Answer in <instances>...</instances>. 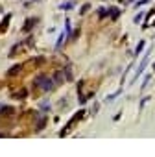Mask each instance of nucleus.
<instances>
[{"label": "nucleus", "mask_w": 155, "mask_h": 157, "mask_svg": "<svg viewBox=\"0 0 155 157\" xmlns=\"http://www.w3.org/2000/svg\"><path fill=\"white\" fill-rule=\"evenodd\" d=\"M149 52H152V50H148V54L144 55V59L141 61V65H138L137 72H135V76H133V82H137V80H138V78H141V76H142V72H144V70H146V67H148V61H149Z\"/></svg>", "instance_id": "f257e3e1"}, {"label": "nucleus", "mask_w": 155, "mask_h": 157, "mask_svg": "<svg viewBox=\"0 0 155 157\" xmlns=\"http://www.w3.org/2000/svg\"><path fill=\"white\" fill-rule=\"evenodd\" d=\"M149 80H152V74H146V76H144V82H142V85H141V89H142V91L149 85Z\"/></svg>", "instance_id": "f03ea898"}, {"label": "nucleus", "mask_w": 155, "mask_h": 157, "mask_svg": "<svg viewBox=\"0 0 155 157\" xmlns=\"http://www.w3.org/2000/svg\"><path fill=\"white\" fill-rule=\"evenodd\" d=\"M142 48H144V41H141V43L137 44V50H135V55H138V54H141V52H142Z\"/></svg>", "instance_id": "7ed1b4c3"}, {"label": "nucleus", "mask_w": 155, "mask_h": 157, "mask_svg": "<svg viewBox=\"0 0 155 157\" xmlns=\"http://www.w3.org/2000/svg\"><path fill=\"white\" fill-rule=\"evenodd\" d=\"M152 0H138L137 4H135V8H141V6H144V4H149Z\"/></svg>", "instance_id": "20e7f679"}, {"label": "nucleus", "mask_w": 155, "mask_h": 157, "mask_svg": "<svg viewBox=\"0 0 155 157\" xmlns=\"http://www.w3.org/2000/svg\"><path fill=\"white\" fill-rule=\"evenodd\" d=\"M148 100H149V96H144V98L141 100V105H138V107H141V109H144V105H146V102H148Z\"/></svg>", "instance_id": "39448f33"}, {"label": "nucleus", "mask_w": 155, "mask_h": 157, "mask_svg": "<svg viewBox=\"0 0 155 157\" xmlns=\"http://www.w3.org/2000/svg\"><path fill=\"white\" fill-rule=\"evenodd\" d=\"M141 21H142V13H138V15H137V17H135V19H133V22H135V24H138V22H141Z\"/></svg>", "instance_id": "423d86ee"}, {"label": "nucleus", "mask_w": 155, "mask_h": 157, "mask_svg": "<svg viewBox=\"0 0 155 157\" xmlns=\"http://www.w3.org/2000/svg\"><path fill=\"white\" fill-rule=\"evenodd\" d=\"M70 8H72L70 2H68V4H63V6H61V9H70Z\"/></svg>", "instance_id": "0eeeda50"}, {"label": "nucleus", "mask_w": 155, "mask_h": 157, "mask_svg": "<svg viewBox=\"0 0 155 157\" xmlns=\"http://www.w3.org/2000/svg\"><path fill=\"white\" fill-rule=\"evenodd\" d=\"M152 70H155V63H153V67H152Z\"/></svg>", "instance_id": "6e6552de"}, {"label": "nucleus", "mask_w": 155, "mask_h": 157, "mask_svg": "<svg viewBox=\"0 0 155 157\" xmlns=\"http://www.w3.org/2000/svg\"><path fill=\"white\" fill-rule=\"evenodd\" d=\"M152 24H153V26H155V22H152Z\"/></svg>", "instance_id": "1a4fd4ad"}]
</instances>
